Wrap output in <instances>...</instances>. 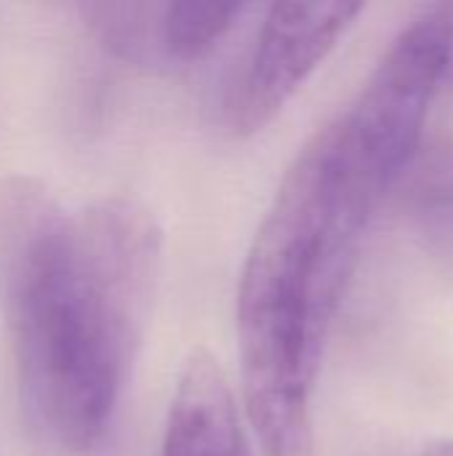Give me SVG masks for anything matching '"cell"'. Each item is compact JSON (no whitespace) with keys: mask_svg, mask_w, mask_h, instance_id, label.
I'll use <instances>...</instances> for the list:
<instances>
[{"mask_svg":"<svg viewBox=\"0 0 453 456\" xmlns=\"http://www.w3.org/2000/svg\"><path fill=\"white\" fill-rule=\"evenodd\" d=\"M160 456H254L232 387L206 350H195L176 379Z\"/></svg>","mask_w":453,"mask_h":456,"instance_id":"5b68a950","label":"cell"},{"mask_svg":"<svg viewBox=\"0 0 453 456\" xmlns=\"http://www.w3.org/2000/svg\"><path fill=\"white\" fill-rule=\"evenodd\" d=\"M406 192L422 208H453V136L419 144L406 171Z\"/></svg>","mask_w":453,"mask_h":456,"instance_id":"ba28073f","label":"cell"},{"mask_svg":"<svg viewBox=\"0 0 453 456\" xmlns=\"http://www.w3.org/2000/svg\"><path fill=\"white\" fill-rule=\"evenodd\" d=\"M243 3H163L160 53L166 67H187L206 59L243 16Z\"/></svg>","mask_w":453,"mask_h":456,"instance_id":"52a82bcc","label":"cell"},{"mask_svg":"<svg viewBox=\"0 0 453 456\" xmlns=\"http://www.w3.org/2000/svg\"><path fill=\"white\" fill-rule=\"evenodd\" d=\"M163 232L136 198L69 214L32 176L0 179V307L32 436L99 444L155 297Z\"/></svg>","mask_w":453,"mask_h":456,"instance_id":"6da1fadb","label":"cell"},{"mask_svg":"<svg viewBox=\"0 0 453 456\" xmlns=\"http://www.w3.org/2000/svg\"><path fill=\"white\" fill-rule=\"evenodd\" d=\"M376 214L344 179L331 123L288 166L238 286L246 417L267 456H312V390L328 329Z\"/></svg>","mask_w":453,"mask_h":456,"instance_id":"7a4b0ae2","label":"cell"},{"mask_svg":"<svg viewBox=\"0 0 453 456\" xmlns=\"http://www.w3.org/2000/svg\"><path fill=\"white\" fill-rule=\"evenodd\" d=\"M85 27L120 61L166 67L160 53L163 3H80Z\"/></svg>","mask_w":453,"mask_h":456,"instance_id":"8992f818","label":"cell"},{"mask_svg":"<svg viewBox=\"0 0 453 456\" xmlns=\"http://www.w3.org/2000/svg\"><path fill=\"white\" fill-rule=\"evenodd\" d=\"M451 53V13L435 8L417 16L390 43L352 107L331 120L339 166L371 203H382L422 144V128Z\"/></svg>","mask_w":453,"mask_h":456,"instance_id":"3957f363","label":"cell"},{"mask_svg":"<svg viewBox=\"0 0 453 456\" xmlns=\"http://www.w3.org/2000/svg\"><path fill=\"white\" fill-rule=\"evenodd\" d=\"M425 456H453V441H435L425 449Z\"/></svg>","mask_w":453,"mask_h":456,"instance_id":"9c48e42d","label":"cell"},{"mask_svg":"<svg viewBox=\"0 0 453 456\" xmlns=\"http://www.w3.org/2000/svg\"><path fill=\"white\" fill-rule=\"evenodd\" d=\"M363 3H275L256 32L243 72L230 86L224 115L235 136H254L270 126L299 86L320 67L355 24Z\"/></svg>","mask_w":453,"mask_h":456,"instance_id":"277c9868","label":"cell"}]
</instances>
